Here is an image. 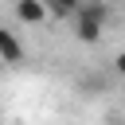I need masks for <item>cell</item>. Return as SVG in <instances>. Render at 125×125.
I'll return each mask as SVG.
<instances>
[{
    "label": "cell",
    "instance_id": "2",
    "mask_svg": "<svg viewBox=\"0 0 125 125\" xmlns=\"http://www.w3.org/2000/svg\"><path fill=\"white\" fill-rule=\"evenodd\" d=\"M0 59L4 62H20L23 59V47H20L16 31H8V27H0Z\"/></svg>",
    "mask_w": 125,
    "mask_h": 125
},
{
    "label": "cell",
    "instance_id": "4",
    "mask_svg": "<svg viewBox=\"0 0 125 125\" xmlns=\"http://www.w3.org/2000/svg\"><path fill=\"white\" fill-rule=\"evenodd\" d=\"M51 12H55L59 20H62V16H78V4H74V0H59V4H51Z\"/></svg>",
    "mask_w": 125,
    "mask_h": 125
},
{
    "label": "cell",
    "instance_id": "3",
    "mask_svg": "<svg viewBox=\"0 0 125 125\" xmlns=\"http://www.w3.org/2000/svg\"><path fill=\"white\" fill-rule=\"evenodd\" d=\"M16 16H20L23 23H39V20H47V4H39V0H20V4H16Z\"/></svg>",
    "mask_w": 125,
    "mask_h": 125
},
{
    "label": "cell",
    "instance_id": "1",
    "mask_svg": "<svg viewBox=\"0 0 125 125\" xmlns=\"http://www.w3.org/2000/svg\"><path fill=\"white\" fill-rule=\"evenodd\" d=\"M109 8L105 4H78V16H74V35L82 43H94L102 35V23H105Z\"/></svg>",
    "mask_w": 125,
    "mask_h": 125
},
{
    "label": "cell",
    "instance_id": "5",
    "mask_svg": "<svg viewBox=\"0 0 125 125\" xmlns=\"http://www.w3.org/2000/svg\"><path fill=\"white\" fill-rule=\"evenodd\" d=\"M113 62H117V70H121V74H125V51H121V55H117V59H113Z\"/></svg>",
    "mask_w": 125,
    "mask_h": 125
}]
</instances>
